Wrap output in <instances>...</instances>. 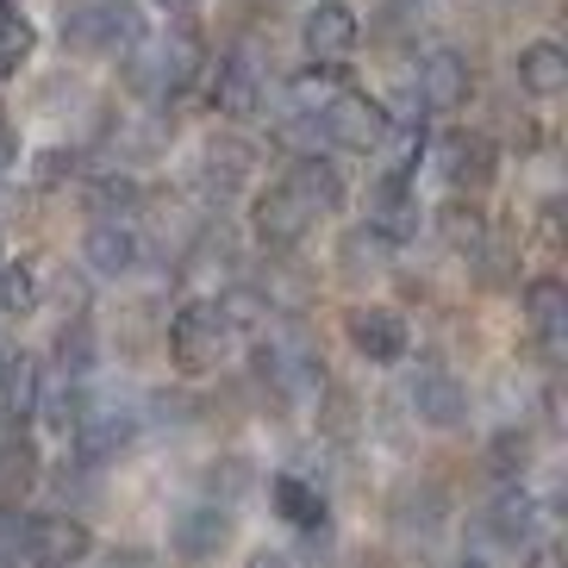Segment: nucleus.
Returning a JSON list of instances; mask_svg holds the SVG:
<instances>
[{"label": "nucleus", "mask_w": 568, "mask_h": 568, "mask_svg": "<svg viewBox=\"0 0 568 568\" xmlns=\"http://www.w3.org/2000/svg\"><path fill=\"white\" fill-rule=\"evenodd\" d=\"M437 225H444V237H450L456 251H475V244L487 237V219H481V206H475V201H463V194H456V201L444 206V213H437Z\"/></svg>", "instance_id": "nucleus-33"}, {"label": "nucleus", "mask_w": 568, "mask_h": 568, "mask_svg": "<svg viewBox=\"0 0 568 568\" xmlns=\"http://www.w3.org/2000/svg\"><path fill=\"white\" fill-rule=\"evenodd\" d=\"M444 175H450L456 194H463V187H487L494 175H500V151H494V138L456 132L450 144H444Z\"/></svg>", "instance_id": "nucleus-17"}, {"label": "nucleus", "mask_w": 568, "mask_h": 568, "mask_svg": "<svg viewBox=\"0 0 568 568\" xmlns=\"http://www.w3.org/2000/svg\"><path fill=\"white\" fill-rule=\"evenodd\" d=\"M487 537L506 544V550H525V544L537 537V500L525 494V487H506L500 500L487 506Z\"/></svg>", "instance_id": "nucleus-20"}, {"label": "nucleus", "mask_w": 568, "mask_h": 568, "mask_svg": "<svg viewBox=\"0 0 568 568\" xmlns=\"http://www.w3.org/2000/svg\"><path fill=\"white\" fill-rule=\"evenodd\" d=\"M251 225H256V237H263L268 251H294V244L318 225V206L282 175V182H268L251 201Z\"/></svg>", "instance_id": "nucleus-7"}, {"label": "nucleus", "mask_w": 568, "mask_h": 568, "mask_svg": "<svg viewBox=\"0 0 568 568\" xmlns=\"http://www.w3.org/2000/svg\"><path fill=\"white\" fill-rule=\"evenodd\" d=\"M325 432H351V400H344V394H332V406H325Z\"/></svg>", "instance_id": "nucleus-39"}, {"label": "nucleus", "mask_w": 568, "mask_h": 568, "mask_svg": "<svg viewBox=\"0 0 568 568\" xmlns=\"http://www.w3.org/2000/svg\"><path fill=\"white\" fill-rule=\"evenodd\" d=\"M132 437H138L132 406H88L82 425L69 432V444H75V456H82L88 468H101V463H113L119 450H132Z\"/></svg>", "instance_id": "nucleus-12"}, {"label": "nucleus", "mask_w": 568, "mask_h": 568, "mask_svg": "<svg viewBox=\"0 0 568 568\" xmlns=\"http://www.w3.org/2000/svg\"><path fill=\"white\" fill-rule=\"evenodd\" d=\"M268 500H275V513H282L294 531H325V494H318L313 481H301V475H275Z\"/></svg>", "instance_id": "nucleus-23"}, {"label": "nucleus", "mask_w": 568, "mask_h": 568, "mask_svg": "<svg viewBox=\"0 0 568 568\" xmlns=\"http://www.w3.org/2000/svg\"><path fill=\"white\" fill-rule=\"evenodd\" d=\"M82 413H88V394H82V382H63V375H44V387H38V406H32V418H44L51 432H75L82 425Z\"/></svg>", "instance_id": "nucleus-28"}, {"label": "nucleus", "mask_w": 568, "mask_h": 568, "mask_svg": "<svg viewBox=\"0 0 568 568\" xmlns=\"http://www.w3.org/2000/svg\"><path fill=\"white\" fill-rule=\"evenodd\" d=\"M450 568H494V562H481V556H463V562H450Z\"/></svg>", "instance_id": "nucleus-41"}, {"label": "nucleus", "mask_w": 568, "mask_h": 568, "mask_svg": "<svg viewBox=\"0 0 568 568\" xmlns=\"http://www.w3.org/2000/svg\"><path fill=\"white\" fill-rule=\"evenodd\" d=\"M525 463H531V437H525V432H500L494 444H487V468H494L500 481L525 475Z\"/></svg>", "instance_id": "nucleus-34"}, {"label": "nucleus", "mask_w": 568, "mask_h": 568, "mask_svg": "<svg viewBox=\"0 0 568 568\" xmlns=\"http://www.w3.org/2000/svg\"><path fill=\"white\" fill-rule=\"evenodd\" d=\"M0 363H7V351H0Z\"/></svg>", "instance_id": "nucleus-45"}, {"label": "nucleus", "mask_w": 568, "mask_h": 568, "mask_svg": "<svg viewBox=\"0 0 568 568\" xmlns=\"http://www.w3.org/2000/svg\"><path fill=\"white\" fill-rule=\"evenodd\" d=\"M225 544H232V506H219V500L182 506L175 525H169V550L182 556V562H213Z\"/></svg>", "instance_id": "nucleus-10"}, {"label": "nucleus", "mask_w": 568, "mask_h": 568, "mask_svg": "<svg viewBox=\"0 0 568 568\" xmlns=\"http://www.w3.org/2000/svg\"><path fill=\"white\" fill-rule=\"evenodd\" d=\"M32 481H38V444L13 418H0V494H26Z\"/></svg>", "instance_id": "nucleus-26"}, {"label": "nucleus", "mask_w": 568, "mask_h": 568, "mask_svg": "<svg viewBox=\"0 0 568 568\" xmlns=\"http://www.w3.org/2000/svg\"><path fill=\"white\" fill-rule=\"evenodd\" d=\"M206 75V94H213V113L225 119H256L263 113V63L251 51H225Z\"/></svg>", "instance_id": "nucleus-8"}, {"label": "nucleus", "mask_w": 568, "mask_h": 568, "mask_svg": "<svg viewBox=\"0 0 568 568\" xmlns=\"http://www.w3.org/2000/svg\"><path fill=\"white\" fill-rule=\"evenodd\" d=\"M144 38V13L132 0H75L63 13V44L75 57H125Z\"/></svg>", "instance_id": "nucleus-2"}, {"label": "nucleus", "mask_w": 568, "mask_h": 568, "mask_svg": "<svg viewBox=\"0 0 568 568\" xmlns=\"http://www.w3.org/2000/svg\"><path fill=\"white\" fill-rule=\"evenodd\" d=\"M318 138L325 144H337V151H382V138H387V106L382 101H368L363 88H332L325 101H318Z\"/></svg>", "instance_id": "nucleus-4"}, {"label": "nucleus", "mask_w": 568, "mask_h": 568, "mask_svg": "<svg viewBox=\"0 0 568 568\" xmlns=\"http://www.w3.org/2000/svg\"><path fill=\"white\" fill-rule=\"evenodd\" d=\"M256 375H263L282 400H313L318 387H325V363H318V351L306 344V337H268V344H256Z\"/></svg>", "instance_id": "nucleus-6"}, {"label": "nucleus", "mask_w": 568, "mask_h": 568, "mask_svg": "<svg viewBox=\"0 0 568 568\" xmlns=\"http://www.w3.org/2000/svg\"><path fill=\"white\" fill-rule=\"evenodd\" d=\"M225 344H232V318H225L219 301H182L175 306V318H169V356H175V368L206 375V368L225 356Z\"/></svg>", "instance_id": "nucleus-5"}, {"label": "nucleus", "mask_w": 568, "mask_h": 568, "mask_svg": "<svg viewBox=\"0 0 568 568\" xmlns=\"http://www.w3.org/2000/svg\"><path fill=\"white\" fill-rule=\"evenodd\" d=\"M525 568H562V550H556V544H525Z\"/></svg>", "instance_id": "nucleus-38"}, {"label": "nucleus", "mask_w": 568, "mask_h": 568, "mask_svg": "<svg viewBox=\"0 0 568 568\" xmlns=\"http://www.w3.org/2000/svg\"><path fill=\"white\" fill-rule=\"evenodd\" d=\"M344 332H351L356 356H368V363H382V368L413 351V332H406V318L394 306H351Z\"/></svg>", "instance_id": "nucleus-13"}, {"label": "nucleus", "mask_w": 568, "mask_h": 568, "mask_svg": "<svg viewBox=\"0 0 568 568\" xmlns=\"http://www.w3.org/2000/svg\"><path fill=\"white\" fill-rule=\"evenodd\" d=\"M418 194H413V182H400V175H382L375 182V201H368V225L400 251V244H413L418 237Z\"/></svg>", "instance_id": "nucleus-16"}, {"label": "nucleus", "mask_w": 568, "mask_h": 568, "mask_svg": "<svg viewBox=\"0 0 568 568\" xmlns=\"http://www.w3.org/2000/svg\"><path fill=\"white\" fill-rule=\"evenodd\" d=\"M38 387H44L38 356H7V363H0V418L26 425V418H32V406H38Z\"/></svg>", "instance_id": "nucleus-21"}, {"label": "nucleus", "mask_w": 568, "mask_h": 568, "mask_svg": "<svg viewBox=\"0 0 568 568\" xmlns=\"http://www.w3.org/2000/svg\"><path fill=\"white\" fill-rule=\"evenodd\" d=\"M7 556H13V568H82L94 556V531L69 513H26Z\"/></svg>", "instance_id": "nucleus-3"}, {"label": "nucleus", "mask_w": 568, "mask_h": 568, "mask_svg": "<svg viewBox=\"0 0 568 568\" xmlns=\"http://www.w3.org/2000/svg\"><path fill=\"white\" fill-rule=\"evenodd\" d=\"M525 318H531V332L544 351H562L568 337V287L556 282V275H537L531 287H525Z\"/></svg>", "instance_id": "nucleus-18"}, {"label": "nucleus", "mask_w": 568, "mask_h": 568, "mask_svg": "<svg viewBox=\"0 0 568 568\" xmlns=\"http://www.w3.org/2000/svg\"><path fill=\"white\" fill-rule=\"evenodd\" d=\"M94 363H101L94 325H88V318H69L63 332H57V344H51V375H63V382H88Z\"/></svg>", "instance_id": "nucleus-22"}, {"label": "nucleus", "mask_w": 568, "mask_h": 568, "mask_svg": "<svg viewBox=\"0 0 568 568\" xmlns=\"http://www.w3.org/2000/svg\"><path fill=\"white\" fill-rule=\"evenodd\" d=\"M244 487H251V468H244V456H219V463L206 468V500L232 506Z\"/></svg>", "instance_id": "nucleus-35"}, {"label": "nucleus", "mask_w": 568, "mask_h": 568, "mask_svg": "<svg viewBox=\"0 0 568 568\" xmlns=\"http://www.w3.org/2000/svg\"><path fill=\"white\" fill-rule=\"evenodd\" d=\"M244 568H294V562H287L282 550H256V556H251V562H244Z\"/></svg>", "instance_id": "nucleus-40"}, {"label": "nucleus", "mask_w": 568, "mask_h": 568, "mask_svg": "<svg viewBox=\"0 0 568 568\" xmlns=\"http://www.w3.org/2000/svg\"><path fill=\"white\" fill-rule=\"evenodd\" d=\"M138 256H144V244H138L132 219H94L82 237V263L101 275V282H113V275H132Z\"/></svg>", "instance_id": "nucleus-15"}, {"label": "nucleus", "mask_w": 568, "mask_h": 568, "mask_svg": "<svg viewBox=\"0 0 568 568\" xmlns=\"http://www.w3.org/2000/svg\"><path fill=\"white\" fill-rule=\"evenodd\" d=\"M32 51H38V32H32V19L19 13H0V82L7 75H19V69L32 63Z\"/></svg>", "instance_id": "nucleus-31"}, {"label": "nucleus", "mask_w": 568, "mask_h": 568, "mask_svg": "<svg viewBox=\"0 0 568 568\" xmlns=\"http://www.w3.org/2000/svg\"><path fill=\"white\" fill-rule=\"evenodd\" d=\"M387 256H394V244H387L375 225H356V232H344V244H337V268H344V275H375Z\"/></svg>", "instance_id": "nucleus-29"}, {"label": "nucleus", "mask_w": 568, "mask_h": 568, "mask_svg": "<svg viewBox=\"0 0 568 568\" xmlns=\"http://www.w3.org/2000/svg\"><path fill=\"white\" fill-rule=\"evenodd\" d=\"M400 7H418V0H400Z\"/></svg>", "instance_id": "nucleus-44"}, {"label": "nucleus", "mask_w": 568, "mask_h": 568, "mask_svg": "<svg viewBox=\"0 0 568 568\" xmlns=\"http://www.w3.org/2000/svg\"><path fill=\"white\" fill-rule=\"evenodd\" d=\"M356 38H363V19H356V7H344V0H313L301 19V44L313 63H344V57L356 51Z\"/></svg>", "instance_id": "nucleus-11"}, {"label": "nucleus", "mask_w": 568, "mask_h": 568, "mask_svg": "<svg viewBox=\"0 0 568 568\" xmlns=\"http://www.w3.org/2000/svg\"><path fill=\"white\" fill-rule=\"evenodd\" d=\"M13 163H19V125L13 119H0V182L13 175Z\"/></svg>", "instance_id": "nucleus-37"}, {"label": "nucleus", "mask_w": 568, "mask_h": 568, "mask_svg": "<svg viewBox=\"0 0 568 568\" xmlns=\"http://www.w3.org/2000/svg\"><path fill=\"white\" fill-rule=\"evenodd\" d=\"M38 306V275L26 263H0V318H26Z\"/></svg>", "instance_id": "nucleus-32"}, {"label": "nucleus", "mask_w": 568, "mask_h": 568, "mask_svg": "<svg viewBox=\"0 0 568 568\" xmlns=\"http://www.w3.org/2000/svg\"><path fill=\"white\" fill-rule=\"evenodd\" d=\"M406 406H413L418 425H432V432H456V425L468 418V387L456 382L450 368L425 363V368H413V382H406Z\"/></svg>", "instance_id": "nucleus-9"}, {"label": "nucleus", "mask_w": 568, "mask_h": 568, "mask_svg": "<svg viewBox=\"0 0 568 568\" xmlns=\"http://www.w3.org/2000/svg\"><path fill=\"white\" fill-rule=\"evenodd\" d=\"M69 175H75V156H69V151H51V156H38V182H44V187L69 182Z\"/></svg>", "instance_id": "nucleus-36"}, {"label": "nucleus", "mask_w": 568, "mask_h": 568, "mask_svg": "<svg viewBox=\"0 0 568 568\" xmlns=\"http://www.w3.org/2000/svg\"><path fill=\"white\" fill-rule=\"evenodd\" d=\"M201 69H206L201 38L187 32V26H169V32H144L132 51H125V88H132L138 101L169 106L201 82Z\"/></svg>", "instance_id": "nucleus-1"}, {"label": "nucleus", "mask_w": 568, "mask_h": 568, "mask_svg": "<svg viewBox=\"0 0 568 568\" xmlns=\"http://www.w3.org/2000/svg\"><path fill=\"white\" fill-rule=\"evenodd\" d=\"M444 513H450V500H444L437 481H406L400 494H394V525H400V531H437Z\"/></svg>", "instance_id": "nucleus-27"}, {"label": "nucleus", "mask_w": 568, "mask_h": 568, "mask_svg": "<svg viewBox=\"0 0 568 568\" xmlns=\"http://www.w3.org/2000/svg\"><path fill=\"white\" fill-rule=\"evenodd\" d=\"M468 88H475V75H468L463 51L437 44V51L418 57V101L432 106V113H456V106H468Z\"/></svg>", "instance_id": "nucleus-14"}, {"label": "nucleus", "mask_w": 568, "mask_h": 568, "mask_svg": "<svg viewBox=\"0 0 568 568\" xmlns=\"http://www.w3.org/2000/svg\"><path fill=\"white\" fill-rule=\"evenodd\" d=\"M88 206H94V219H132L138 213V182L119 175V169H106V175L88 182Z\"/></svg>", "instance_id": "nucleus-30"}, {"label": "nucleus", "mask_w": 568, "mask_h": 568, "mask_svg": "<svg viewBox=\"0 0 568 568\" xmlns=\"http://www.w3.org/2000/svg\"><path fill=\"white\" fill-rule=\"evenodd\" d=\"M518 88L537 94V101L562 94V88H568V51H562V44H550V38L525 44V51H518Z\"/></svg>", "instance_id": "nucleus-19"}, {"label": "nucleus", "mask_w": 568, "mask_h": 568, "mask_svg": "<svg viewBox=\"0 0 568 568\" xmlns=\"http://www.w3.org/2000/svg\"><path fill=\"white\" fill-rule=\"evenodd\" d=\"M156 7H187V0H156Z\"/></svg>", "instance_id": "nucleus-43"}, {"label": "nucleus", "mask_w": 568, "mask_h": 568, "mask_svg": "<svg viewBox=\"0 0 568 568\" xmlns=\"http://www.w3.org/2000/svg\"><path fill=\"white\" fill-rule=\"evenodd\" d=\"M13 7H19V0H0V13H13Z\"/></svg>", "instance_id": "nucleus-42"}, {"label": "nucleus", "mask_w": 568, "mask_h": 568, "mask_svg": "<svg viewBox=\"0 0 568 568\" xmlns=\"http://www.w3.org/2000/svg\"><path fill=\"white\" fill-rule=\"evenodd\" d=\"M201 175H206V194H237L244 187V175H251V144H237V138H213L201 156Z\"/></svg>", "instance_id": "nucleus-25"}, {"label": "nucleus", "mask_w": 568, "mask_h": 568, "mask_svg": "<svg viewBox=\"0 0 568 568\" xmlns=\"http://www.w3.org/2000/svg\"><path fill=\"white\" fill-rule=\"evenodd\" d=\"M287 182L301 187V194L318 206V213H337V206H344V175H337V163H332V156H318V151L294 156V169H287Z\"/></svg>", "instance_id": "nucleus-24"}]
</instances>
